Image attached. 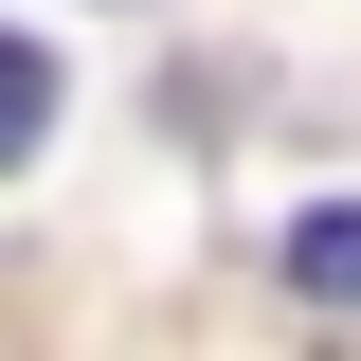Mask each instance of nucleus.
Listing matches in <instances>:
<instances>
[{
	"label": "nucleus",
	"instance_id": "f257e3e1",
	"mask_svg": "<svg viewBox=\"0 0 361 361\" xmlns=\"http://www.w3.org/2000/svg\"><path fill=\"white\" fill-rule=\"evenodd\" d=\"M289 289H307V307H361V199L289 217Z\"/></svg>",
	"mask_w": 361,
	"mask_h": 361
},
{
	"label": "nucleus",
	"instance_id": "f03ea898",
	"mask_svg": "<svg viewBox=\"0 0 361 361\" xmlns=\"http://www.w3.org/2000/svg\"><path fill=\"white\" fill-rule=\"evenodd\" d=\"M37 145H54V54L18 37V54H0V163H37Z\"/></svg>",
	"mask_w": 361,
	"mask_h": 361
}]
</instances>
